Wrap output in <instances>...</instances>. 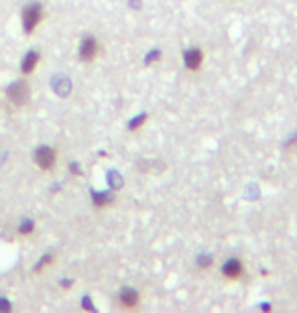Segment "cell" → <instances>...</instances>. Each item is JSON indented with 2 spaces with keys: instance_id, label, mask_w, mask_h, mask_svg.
<instances>
[{
  "instance_id": "30bf717a",
  "label": "cell",
  "mask_w": 297,
  "mask_h": 313,
  "mask_svg": "<svg viewBox=\"0 0 297 313\" xmlns=\"http://www.w3.org/2000/svg\"><path fill=\"white\" fill-rule=\"evenodd\" d=\"M51 88H53V92L57 94V96H67L69 92H71V80L69 77H65V75H55L53 80H51Z\"/></svg>"
},
{
  "instance_id": "3957f363",
  "label": "cell",
  "mask_w": 297,
  "mask_h": 313,
  "mask_svg": "<svg viewBox=\"0 0 297 313\" xmlns=\"http://www.w3.org/2000/svg\"><path fill=\"white\" fill-rule=\"evenodd\" d=\"M33 163L39 171L43 173H51L57 167V149L51 145H39L33 151Z\"/></svg>"
},
{
  "instance_id": "8fae6325",
  "label": "cell",
  "mask_w": 297,
  "mask_h": 313,
  "mask_svg": "<svg viewBox=\"0 0 297 313\" xmlns=\"http://www.w3.org/2000/svg\"><path fill=\"white\" fill-rule=\"evenodd\" d=\"M35 230H37V222L33 218H20V222L16 226V236L18 238H29V236L35 234Z\"/></svg>"
},
{
  "instance_id": "d6986e66",
  "label": "cell",
  "mask_w": 297,
  "mask_h": 313,
  "mask_svg": "<svg viewBox=\"0 0 297 313\" xmlns=\"http://www.w3.org/2000/svg\"><path fill=\"white\" fill-rule=\"evenodd\" d=\"M148 53H151V55H148L147 57V61H145V63H151V61H157V59H159V57H161V51H157V49H155V51H148Z\"/></svg>"
},
{
  "instance_id": "7c38bea8",
  "label": "cell",
  "mask_w": 297,
  "mask_h": 313,
  "mask_svg": "<svg viewBox=\"0 0 297 313\" xmlns=\"http://www.w3.org/2000/svg\"><path fill=\"white\" fill-rule=\"evenodd\" d=\"M92 203L98 210L106 207V205L112 203V193H108V191H92Z\"/></svg>"
},
{
  "instance_id": "ba28073f",
  "label": "cell",
  "mask_w": 297,
  "mask_h": 313,
  "mask_svg": "<svg viewBox=\"0 0 297 313\" xmlns=\"http://www.w3.org/2000/svg\"><path fill=\"white\" fill-rule=\"evenodd\" d=\"M222 275H224V279H228V281H238V279H242V275H244V265H242V260L236 258V256L226 258L224 265H222Z\"/></svg>"
},
{
  "instance_id": "9a60e30c",
  "label": "cell",
  "mask_w": 297,
  "mask_h": 313,
  "mask_svg": "<svg viewBox=\"0 0 297 313\" xmlns=\"http://www.w3.org/2000/svg\"><path fill=\"white\" fill-rule=\"evenodd\" d=\"M197 267H200V269H210V267H212V256H208V254L197 256Z\"/></svg>"
},
{
  "instance_id": "8992f818",
  "label": "cell",
  "mask_w": 297,
  "mask_h": 313,
  "mask_svg": "<svg viewBox=\"0 0 297 313\" xmlns=\"http://www.w3.org/2000/svg\"><path fill=\"white\" fill-rule=\"evenodd\" d=\"M204 49H200V47H189V49H185L183 51V55H181V59H183V67L187 69V71H191V73H197L202 67H204Z\"/></svg>"
},
{
  "instance_id": "7a4b0ae2",
  "label": "cell",
  "mask_w": 297,
  "mask_h": 313,
  "mask_svg": "<svg viewBox=\"0 0 297 313\" xmlns=\"http://www.w3.org/2000/svg\"><path fill=\"white\" fill-rule=\"evenodd\" d=\"M31 96H33V90H31V84L20 77V80H14L6 86L4 90V98L14 106V108H24L29 102H31Z\"/></svg>"
},
{
  "instance_id": "9c48e42d",
  "label": "cell",
  "mask_w": 297,
  "mask_h": 313,
  "mask_svg": "<svg viewBox=\"0 0 297 313\" xmlns=\"http://www.w3.org/2000/svg\"><path fill=\"white\" fill-rule=\"evenodd\" d=\"M53 265H55V252H45V254H41V256L37 258V263L33 265L31 273H33V275H41V273H45L47 269H51Z\"/></svg>"
},
{
  "instance_id": "52a82bcc",
  "label": "cell",
  "mask_w": 297,
  "mask_h": 313,
  "mask_svg": "<svg viewBox=\"0 0 297 313\" xmlns=\"http://www.w3.org/2000/svg\"><path fill=\"white\" fill-rule=\"evenodd\" d=\"M39 63H41V51H39V49H29V51L22 55V59H20V65H18V69H20V75H22V77H29V75H33V73L37 71Z\"/></svg>"
},
{
  "instance_id": "6da1fadb",
  "label": "cell",
  "mask_w": 297,
  "mask_h": 313,
  "mask_svg": "<svg viewBox=\"0 0 297 313\" xmlns=\"http://www.w3.org/2000/svg\"><path fill=\"white\" fill-rule=\"evenodd\" d=\"M45 20V6L39 0H31L20 8V29L27 37H31Z\"/></svg>"
},
{
  "instance_id": "2e32d148",
  "label": "cell",
  "mask_w": 297,
  "mask_h": 313,
  "mask_svg": "<svg viewBox=\"0 0 297 313\" xmlns=\"http://www.w3.org/2000/svg\"><path fill=\"white\" fill-rule=\"evenodd\" d=\"M82 309H88V311H94V309H96L94 303H92V299H90V295H84V299H82Z\"/></svg>"
},
{
  "instance_id": "5b68a950",
  "label": "cell",
  "mask_w": 297,
  "mask_h": 313,
  "mask_svg": "<svg viewBox=\"0 0 297 313\" xmlns=\"http://www.w3.org/2000/svg\"><path fill=\"white\" fill-rule=\"evenodd\" d=\"M116 307L127 309V311L139 309L141 307V291L139 289H133V287H122L116 293Z\"/></svg>"
},
{
  "instance_id": "277c9868",
  "label": "cell",
  "mask_w": 297,
  "mask_h": 313,
  "mask_svg": "<svg viewBox=\"0 0 297 313\" xmlns=\"http://www.w3.org/2000/svg\"><path fill=\"white\" fill-rule=\"evenodd\" d=\"M100 55V41L94 35H84L78 45V59L82 63H92Z\"/></svg>"
},
{
  "instance_id": "4fadbf2b",
  "label": "cell",
  "mask_w": 297,
  "mask_h": 313,
  "mask_svg": "<svg viewBox=\"0 0 297 313\" xmlns=\"http://www.w3.org/2000/svg\"><path fill=\"white\" fill-rule=\"evenodd\" d=\"M145 120H147V114H139V116H135V118L129 122V131H139V128L145 124Z\"/></svg>"
},
{
  "instance_id": "ac0fdd59",
  "label": "cell",
  "mask_w": 297,
  "mask_h": 313,
  "mask_svg": "<svg viewBox=\"0 0 297 313\" xmlns=\"http://www.w3.org/2000/svg\"><path fill=\"white\" fill-rule=\"evenodd\" d=\"M69 173L73 177H80L82 175V169H80V163H69Z\"/></svg>"
},
{
  "instance_id": "5bb4252c",
  "label": "cell",
  "mask_w": 297,
  "mask_h": 313,
  "mask_svg": "<svg viewBox=\"0 0 297 313\" xmlns=\"http://www.w3.org/2000/svg\"><path fill=\"white\" fill-rule=\"evenodd\" d=\"M12 309H14L12 301H10L6 295H0V313H10Z\"/></svg>"
},
{
  "instance_id": "e0dca14e",
  "label": "cell",
  "mask_w": 297,
  "mask_h": 313,
  "mask_svg": "<svg viewBox=\"0 0 297 313\" xmlns=\"http://www.w3.org/2000/svg\"><path fill=\"white\" fill-rule=\"evenodd\" d=\"M73 283H76L73 279H69V277H65V279H61V281H59V287L67 291V289H71V287H73Z\"/></svg>"
}]
</instances>
